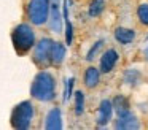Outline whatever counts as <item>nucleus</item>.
Returning a JSON list of instances; mask_svg holds the SVG:
<instances>
[{
  "mask_svg": "<svg viewBox=\"0 0 148 130\" xmlns=\"http://www.w3.org/2000/svg\"><path fill=\"white\" fill-rule=\"evenodd\" d=\"M30 95L35 100L48 103L56 98V79L51 71L42 70L35 75L32 84H30Z\"/></svg>",
  "mask_w": 148,
  "mask_h": 130,
  "instance_id": "obj_1",
  "label": "nucleus"
},
{
  "mask_svg": "<svg viewBox=\"0 0 148 130\" xmlns=\"http://www.w3.org/2000/svg\"><path fill=\"white\" fill-rule=\"evenodd\" d=\"M11 41H13L14 51L18 54H26L35 46V32H34L32 25L27 22H21L11 32Z\"/></svg>",
  "mask_w": 148,
  "mask_h": 130,
  "instance_id": "obj_2",
  "label": "nucleus"
},
{
  "mask_svg": "<svg viewBox=\"0 0 148 130\" xmlns=\"http://www.w3.org/2000/svg\"><path fill=\"white\" fill-rule=\"evenodd\" d=\"M51 0H29L26 6L27 19L32 25H45L49 18Z\"/></svg>",
  "mask_w": 148,
  "mask_h": 130,
  "instance_id": "obj_3",
  "label": "nucleus"
},
{
  "mask_svg": "<svg viewBox=\"0 0 148 130\" xmlns=\"http://www.w3.org/2000/svg\"><path fill=\"white\" fill-rule=\"evenodd\" d=\"M34 105L32 101L24 100L14 106L13 113H11V125L18 130H27L34 120Z\"/></svg>",
  "mask_w": 148,
  "mask_h": 130,
  "instance_id": "obj_4",
  "label": "nucleus"
},
{
  "mask_svg": "<svg viewBox=\"0 0 148 130\" xmlns=\"http://www.w3.org/2000/svg\"><path fill=\"white\" fill-rule=\"evenodd\" d=\"M54 41L51 38H42L40 41H37L32 51V60L37 67L40 68H46L48 65H51V49Z\"/></svg>",
  "mask_w": 148,
  "mask_h": 130,
  "instance_id": "obj_5",
  "label": "nucleus"
},
{
  "mask_svg": "<svg viewBox=\"0 0 148 130\" xmlns=\"http://www.w3.org/2000/svg\"><path fill=\"white\" fill-rule=\"evenodd\" d=\"M62 10H61V0H51V10H49V18H48V25L51 32L59 33L62 32Z\"/></svg>",
  "mask_w": 148,
  "mask_h": 130,
  "instance_id": "obj_6",
  "label": "nucleus"
},
{
  "mask_svg": "<svg viewBox=\"0 0 148 130\" xmlns=\"http://www.w3.org/2000/svg\"><path fill=\"white\" fill-rule=\"evenodd\" d=\"M113 103L108 98H103L99 103V108H97V116H96V122L99 127H105L107 124H110V120L113 119Z\"/></svg>",
  "mask_w": 148,
  "mask_h": 130,
  "instance_id": "obj_7",
  "label": "nucleus"
},
{
  "mask_svg": "<svg viewBox=\"0 0 148 130\" xmlns=\"http://www.w3.org/2000/svg\"><path fill=\"white\" fill-rule=\"evenodd\" d=\"M119 60V52L115 49V48H110V49H105L100 56V62H99V68L102 73H110L113 71V68L116 67Z\"/></svg>",
  "mask_w": 148,
  "mask_h": 130,
  "instance_id": "obj_8",
  "label": "nucleus"
},
{
  "mask_svg": "<svg viewBox=\"0 0 148 130\" xmlns=\"http://www.w3.org/2000/svg\"><path fill=\"white\" fill-rule=\"evenodd\" d=\"M113 127L116 130H135V129H140L142 124L138 120V117L131 111L127 114H123V116L116 117L115 122H113Z\"/></svg>",
  "mask_w": 148,
  "mask_h": 130,
  "instance_id": "obj_9",
  "label": "nucleus"
},
{
  "mask_svg": "<svg viewBox=\"0 0 148 130\" xmlns=\"http://www.w3.org/2000/svg\"><path fill=\"white\" fill-rule=\"evenodd\" d=\"M100 75H102L100 68H97V67H94V65L88 67V68L84 70V73H83L84 86H86L88 89H96L97 86L100 84Z\"/></svg>",
  "mask_w": 148,
  "mask_h": 130,
  "instance_id": "obj_10",
  "label": "nucleus"
},
{
  "mask_svg": "<svg viewBox=\"0 0 148 130\" xmlns=\"http://www.w3.org/2000/svg\"><path fill=\"white\" fill-rule=\"evenodd\" d=\"M46 130H59L62 129V113L59 108H51L45 117V124H43Z\"/></svg>",
  "mask_w": 148,
  "mask_h": 130,
  "instance_id": "obj_11",
  "label": "nucleus"
},
{
  "mask_svg": "<svg viewBox=\"0 0 148 130\" xmlns=\"http://www.w3.org/2000/svg\"><path fill=\"white\" fill-rule=\"evenodd\" d=\"M113 37H115V40L119 44L127 46V44H131L135 40V30L127 29V27H116L115 32H113Z\"/></svg>",
  "mask_w": 148,
  "mask_h": 130,
  "instance_id": "obj_12",
  "label": "nucleus"
},
{
  "mask_svg": "<svg viewBox=\"0 0 148 130\" xmlns=\"http://www.w3.org/2000/svg\"><path fill=\"white\" fill-rule=\"evenodd\" d=\"M113 103V110H115L116 116H123V114L131 113V103H129V98L126 95H115L112 98Z\"/></svg>",
  "mask_w": 148,
  "mask_h": 130,
  "instance_id": "obj_13",
  "label": "nucleus"
},
{
  "mask_svg": "<svg viewBox=\"0 0 148 130\" xmlns=\"http://www.w3.org/2000/svg\"><path fill=\"white\" fill-rule=\"evenodd\" d=\"M65 44L61 43V41H54L53 43V49H51V65L59 67L62 62L65 60Z\"/></svg>",
  "mask_w": 148,
  "mask_h": 130,
  "instance_id": "obj_14",
  "label": "nucleus"
},
{
  "mask_svg": "<svg viewBox=\"0 0 148 130\" xmlns=\"http://www.w3.org/2000/svg\"><path fill=\"white\" fill-rule=\"evenodd\" d=\"M142 81V73L140 70L137 68H127L123 71V82L126 86H131V87H135L138 86Z\"/></svg>",
  "mask_w": 148,
  "mask_h": 130,
  "instance_id": "obj_15",
  "label": "nucleus"
},
{
  "mask_svg": "<svg viewBox=\"0 0 148 130\" xmlns=\"http://www.w3.org/2000/svg\"><path fill=\"white\" fill-rule=\"evenodd\" d=\"M107 2L105 0H91L89 8H88V13H89L91 18H97V16L102 14V11L105 10Z\"/></svg>",
  "mask_w": 148,
  "mask_h": 130,
  "instance_id": "obj_16",
  "label": "nucleus"
},
{
  "mask_svg": "<svg viewBox=\"0 0 148 130\" xmlns=\"http://www.w3.org/2000/svg\"><path fill=\"white\" fill-rule=\"evenodd\" d=\"M103 44H105V40H103V38L97 40L96 43L92 44V48H91V49L88 51V54H86V60H88V62H92V60H96V57L99 56L100 51H102Z\"/></svg>",
  "mask_w": 148,
  "mask_h": 130,
  "instance_id": "obj_17",
  "label": "nucleus"
},
{
  "mask_svg": "<svg viewBox=\"0 0 148 130\" xmlns=\"http://www.w3.org/2000/svg\"><path fill=\"white\" fill-rule=\"evenodd\" d=\"M137 19L142 25L148 27V2H142L137 6Z\"/></svg>",
  "mask_w": 148,
  "mask_h": 130,
  "instance_id": "obj_18",
  "label": "nucleus"
},
{
  "mask_svg": "<svg viewBox=\"0 0 148 130\" xmlns=\"http://www.w3.org/2000/svg\"><path fill=\"white\" fill-rule=\"evenodd\" d=\"M84 111V94L81 91L75 92V113L81 114Z\"/></svg>",
  "mask_w": 148,
  "mask_h": 130,
  "instance_id": "obj_19",
  "label": "nucleus"
},
{
  "mask_svg": "<svg viewBox=\"0 0 148 130\" xmlns=\"http://www.w3.org/2000/svg\"><path fill=\"white\" fill-rule=\"evenodd\" d=\"M64 21H65V43L72 44V41H73V27H72V22L69 18H65Z\"/></svg>",
  "mask_w": 148,
  "mask_h": 130,
  "instance_id": "obj_20",
  "label": "nucleus"
},
{
  "mask_svg": "<svg viewBox=\"0 0 148 130\" xmlns=\"http://www.w3.org/2000/svg\"><path fill=\"white\" fill-rule=\"evenodd\" d=\"M73 84H75V78H69L67 79V87H65V94H64V100L67 101L72 95V91H73Z\"/></svg>",
  "mask_w": 148,
  "mask_h": 130,
  "instance_id": "obj_21",
  "label": "nucleus"
},
{
  "mask_svg": "<svg viewBox=\"0 0 148 130\" xmlns=\"http://www.w3.org/2000/svg\"><path fill=\"white\" fill-rule=\"evenodd\" d=\"M142 56H143L145 60H148V37L145 38V46H143V49H142Z\"/></svg>",
  "mask_w": 148,
  "mask_h": 130,
  "instance_id": "obj_22",
  "label": "nucleus"
}]
</instances>
